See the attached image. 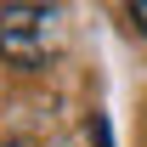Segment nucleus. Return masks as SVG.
<instances>
[{"label":"nucleus","mask_w":147,"mask_h":147,"mask_svg":"<svg viewBox=\"0 0 147 147\" xmlns=\"http://www.w3.org/2000/svg\"><path fill=\"white\" fill-rule=\"evenodd\" d=\"M62 51V11L57 6H0V62L40 74Z\"/></svg>","instance_id":"obj_1"},{"label":"nucleus","mask_w":147,"mask_h":147,"mask_svg":"<svg viewBox=\"0 0 147 147\" xmlns=\"http://www.w3.org/2000/svg\"><path fill=\"white\" fill-rule=\"evenodd\" d=\"M125 17H130V23L147 34V0H130V6H125Z\"/></svg>","instance_id":"obj_2"},{"label":"nucleus","mask_w":147,"mask_h":147,"mask_svg":"<svg viewBox=\"0 0 147 147\" xmlns=\"http://www.w3.org/2000/svg\"><path fill=\"white\" fill-rule=\"evenodd\" d=\"M0 147H23V142H0Z\"/></svg>","instance_id":"obj_3"}]
</instances>
